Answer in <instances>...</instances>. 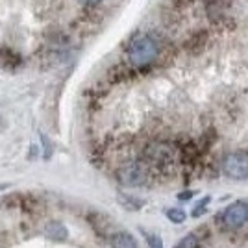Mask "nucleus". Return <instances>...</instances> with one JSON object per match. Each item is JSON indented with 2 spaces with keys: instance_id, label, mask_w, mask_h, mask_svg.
<instances>
[{
  "instance_id": "6",
  "label": "nucleus",
  "mask_w": 248,
  "mask_h": 248,
  "mask_svg": "<svg viewBox=\"0 0 248 248\" xmlns=\"http://www.w3.org/2000/svg\"><path fill=\"white\" fill-rule=\"evenodd\" d=\"M46 235H48L52 241L62 243V241H65V239L69 237V232H67L65 224H62L60 220H52V222L46 224Z\"/></svg>"
},
{
  "instance_id": "11",
  "label": "nucleus",
  "mask_w": 248,
  "mask_h": 248,
  "mask_svg": "<svg viewBox=\"0 0 248 248\" xmlns=\"http://www.w3.org/2000/svg\"><path fill=\"white\" fill-rule=\"evenodd\" d=\"M207 202H209V197H206L200 204H198L195 209H193V217H200V215H204V209H206Z\"/></svg>"
},
{
  "instance_id": "9",
  "label": "nucleus",
  "mask_w": 248,
  "mask_h": 248,
  "mask_svg": "<svg viewBox=\"0 0 248 248\" xmlns=\"http://www.w3.org/2000/svg\"><path fill=\"white\" fill-rule=\"evenodd\" d=\"M121 202H123V206H128L130 209H139L143 206V202L135 200L134 197H126V195H121Z\"/></svg>"
},
{
  "instance_id": "1",
  "label": "nucleus",
  "mask_w": 248,
  "mask_h": 248,
  "mask_svg": "<svg viewBox=\"0 0 248 248\" xmlns=\"http://www.w3.org/2000/svg\"><path fill=\"white\" fill-rule=\"evenodd\" d=\"M159 54L157 43L148 35H137L128 45V62L132 67H146L154 62Z\"/></svg>"
},
{
  "instance_id": "13",
  "label": "nucleus",
  "mask_w": 248,
  "mask_h": 248,
  "mask_svg": "<svg viewBox=\"0 0 248 248\" xmlns=\"http://www.w3.org/2000/svg\"><path fill=\"white\" fill-rule=\"evenodd\" d=\"M78 2H82L85 6H96V4H100L102 0H78Z\"/></svg>"
},
{
  "instance_id": "2",
  "label": "nucleus",
  "mask_w": 248,
  "mask_h": 248,
  "mask_svg": "<svg viewBox=\"0 0 248 248\" xmlns=\"http://www.w3.org/2000/svg\"><path fill=\"white\" fill-rule=\"evenodd\" d=\"M117 178L123 186L128 187H139V186H145L146 180H148V167L145 163H128L119 169L117 172Z\"/></svg>"
},
{
  "instance_id": "10",
  "label": "nucleus",
  "mask_w": 248,
  "mask_h": 248,
  "mask_svg": "<svg viewBox=\"0 0 248 248\" xmlns=\"http://www.w3.org/2000/svg\"><path fill=\"white\" fill-rule=\"evenodd\" d=\"M146 239H148V247L150 248H163V241L157 233H146Z\"/></svg>"
},
{
  "instance_id": "5",
  "label": "nucleus",
  "mask_w": 248,
  "mask_h": 248,
  "mask_svg": "<svg viewBox=\"0 0 248 248\" xmlns=\"http://www.w3.org/2000/svg\"><path fill=\"white\" fill-rule=\"evenodd\" d=\"M111 248H137V241L128 232H117L109 237Z\"/></svg>"
},
{
  "instance_id": "3",
  "label": "nucleus",
  "mask_w": 248,
  "mask_h": 248,
  "mask_svg": "<svg viewBox=\"0 0 248 248\" xmlns=\"http://www.w3.org/2000/svg\"><path fill=\"white\" fill-rule=\"evenodd\" d=\"M222 170L232 180H237V182L248 180V154L245 152L230 154L222 163Z\"/></svg>"
},
{
  "instance_id": "4",
  "label": "nucleus",
  "mask_w": 248,
  "mask_h": 248,
  "mask_svg": "<svg viewBox=\"0 0 248 248\" xmlns=\"http://www.w3.org/2000/svg\"><path fill=\"white\" fill-rule=\"evenodd\" d=\"M222 218L230 228H241L248 222V204L247 202H233L224 209Z\"/></svg>"
},
{
  "instance_id": "12",
  "label": "nucleus",
  "mask_w": 248,
  "mask_h": 248,
  "mask_svg": "<svg viewBox=\"0 0 248 248\" xmlns=\"http://www.w3.org/2000/svg\"><path fill=\"white\" fill-rule=\"evenodd\" d=\"M191 197H193V191H186V193H180V195H178V198H180L182 202H187V200H191Z\"/></svg>"
},
{
  "instance_id": "8",
  "label": "nucleus",
  "mask_w": 248,
  "mask_h": 248,
  "mask_svg": "<svg viewBox=\"0 0 248 248\" xmlns=\"http://www.w3.org/2000/svg\"><path fill=\"white\" fill-rule=\"evenodd\" d=\"M167 218L170 220V222H174V224H182V222H186V211H182V209H178V207H170V209H167L165 211Z\"/></svg>"
},
{
  "instance_id": "7",
  "label": "nucleus",
  "mask_w": 248,
  "mask_h": 248,
  "mask_svg": "<svg viewBox=\"0 0 248 248\" xmlns=\"http://www.w3.org/2000/svg\"><path fill=\"white\" fill-rule=\"evenodd\" d=\"M174 248H200V239L195 233H187L186 237H182L176 243Z\"/></svg>"
}]
</instances>
